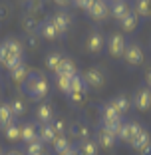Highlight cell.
<instances>
[{"mask_svg": "<svg viewBox=\"0 0 151 155\" xmlns=\"http://www.w3.org/2000/svg\"><path fill=\"white\" fill-rule=\"evenodd\" d=\"M141 127L137 121H121V127H119L117 131V139L119 141H125V143H131L133 137H135V133H137V129Z\"/></svg>", "mask_w": 151, "mask_h": 155, "instance_id": "15", "label": "cell"}, {"mask_svg": "<svg viewBox=\"0 0 151 155\" xmlns=\"http://www.w3.org/2000/svg\"><path fill=\"white\" fill-rule=\"evenodd\" d=\"M145 86H147V87L151 90V68H149V70L145 72Z\"/></svg>", "mask_w": 151, "mask_h": 155, "instance_id": "44", "label": "cell"}, {"mask_svg": "<svg viewBox=\"0 0 151 155\" xmlns=\"http://www.w3.org/2000/svg\"><path fill=\"white\" fill-rule=\"evenodd\" d=\"M125 48H127V38H125L123 32H113L110 38H107V54L113 60L123 58Z\"/></svg>", "mask_w": 151, "mask_h": 155, "instance_id": "3", "label": "cell"}, {"mask_svg": "<svg viewBox=\"0 0 151 155\" xmlns=\"http://www.w3.org/2000/svg\"><path fill=\"white\" fill-rule=\"evenodd\" d=\"M34 121L36 123H52L56 119V111H54V107H52V104H46V101H42V104H38V107H36V114H34Z\"/></svg>", "mask_w": 151, "mask_h": 155, "instance_id": "11", "label": "cell"}, {"mask_svg": "<svg viewBox=\"0 0 151 155\" xmlns=\"http://www.w3.org/2000/svg\"><path fill=\"white\" fill-rule=\"evenodd\" d=\"M0 91H2V80H0Z\"/></svg>", "mask_w": 151, "mask_h": 155, "instance_id": "48", "label": "cell"}, {"mask_svg": "<svg viewBox=\"0 0 151 155\" xmlns=\"http://www.w3.org/2000/svg\"><path fill=\"white\" fill-rule=\"evenodd\" d=\"M68 133L80 143V141H84V139L90 137V125L86 121H82V119H76V121H72L68 125Z\"/></svg>", "mask_w": 151, "mask_h": 155, "instance_id": "13", "label": "cell"}, {"mask_svg": "<svg viewBox=\"0 0 151 155\" xmlns=\"http://www.w3.org/2000/svg\"><path fill=\"white\" fill-rule=\"evenodd\" d=\"M105 2H107V4H113V2H117V0H105Z\"/></svg>", "mask_w": 151, "mask_h": 155, "instance_id": "46", "label": "cell"}, {"mask_svg": "<svg viewBox=\"0 0 151 155\" xmlns=\"http://www.w3.org/2000/svg\"><path fill=\"white\" fill-rule=\"evenodd\" d=\"M133 107L137 111H147L151 107V90L147 86H141L135 90V94H133V100H131Z\"/></svg>", "mask_w": 151, "mask_h": 155, "instance_id": "8", "label": "cell"}, {"mask_svg": "<svg viewBox=\"0 0 151 155\" xmlns=\"http://www.w3.org/2000/svg\"><path fill=\"white\" fill-rule=\"evenodd\" d=\"M44 153H46V145H44L40 139L28 143L26 149H24V155H44Z\"/></svg>", "mask_w": 151, "mask_h": 155, "instance_id": "33", "label": "cell"}, {"mask_svg": "<svg viewBox=\"0 0 151 155\" xmlns=\"http://www.w3.org/2000/svg\"><path fill=\"white\" fill-rule=\"evenodd\" d=\"M139 153H141V155H151V141L147 143L145 147H141V149H139Z\"/></svg>", "mask_w": 151, "mask_h": 155, "instance_id": "43", "label": "cell"}, {"mask_svg": "<svg viewBox=\"0 0 151 155\" xmlns=\"http://www.w3.org/2000/svg\"><path fill=\"white\" fill-rule=\"evenodd\" d=\"M129 12H131V6L127 4V0H117V2L110 4V16H111V18H115L117 22L121 18H125Z\"/></svg>", "mask_w": 151, "mask_h": 155, "instance_id": "19", "label": "cell"}, {"mask_svg": "<svg viewBox=\"0 0 151 155\" xmlns=\"http://www.w3.org/2000/svg\"><path fill=\"white\" fill-rule=\"evenodd\" d=\"M6 155H24V153H22V151H20V149H12V151H8V153H6Z\"/></svg>", "mask_w": 151, "mask_h": 155, "instance_id": "45", "label": "cell"}, {"mask_svg": "<svg viewBox=\"0 0 151 155\" xmlns=\"http://www.w3.org/2000/svg\"><path fill=\"white\" fill-rule=\"evenodd\" d=\"M82 78L87 90H101L105 86V74L100 68H87L82 74Z\"/></svg>", "mask_w": 151, "mask_h": 155, "instance_id": "6", "label": "cell"}, {"mask_svg": "<svg viewBox=\"0 0 151 155\" xmlns=\"http://www.w3.org/2000/svg\"><path fill=\"white\" fill-rule=\"evenodd\" d=\"M68 97L74 105H84V101H86V91H72V94H68Z\"/></svg>", "mask_w": 151, "mask_h": 155, "instance_id": "38", "label": "cell"}, {"mask_svg": "<svg viewBox=\"0 0 151 155\" xmlns=\"http://www.w3.org/2000/svg\"><path fill=\"white\" fill-rule=\"evenodd\" d=\"M44 4H46V0H28L26 4H24V8H26V12L40 14V10L44 8Z\"/></svg>", "mask_w": 151, "mask_h": 155, "instance_id": "35", "label": "cell"}, {"mask_svg": "<svg viewBox=\"0 0 151 155\" xmlns=\"http://www.w3.org/2000/svg\"><path fill=\"white\" fill-rule=\"evenodd\" d=\"M143 60H145V52H143L141 46H139L137 42H127V48H125V54H123L125 64L137 68V66L143 64Z\"/></svg>", "mask_w": 151, "mask_h": 155, "instance_id": "5", "label": "cell"}, {"mask_svg": "<svg viewBox=\"0 0 151 155\" xmlns=\"http://www.w3.org/2000/svg\"><path fill=\"white\" fill-rule=\"evenodd\" d=\"M20 2H22V4H26V2H28V0H20Z\"/></svg>", "mask_w": 151, "mask_h": 155, "instance_id": "47", "label": "cell"}, {"mask_svg": "<svg viewBox=\"0 0 151 155\" xmlns=\"http://www.w3.org/2000/svg\"><path fill=\"white\" fill-rule=\"evenodd\" d=\"M105 48V36L101 30L94 28L90 30V34L86 36V50L90 54H101V50Z\"/></svg>", "mask_w": 151, "mask_h": 155, "instance_id": "7", "label": "cell"}, {"mask_svg": "<svg viewBox=\"0 0 151 155\" xmlns=\"http://www.w3.org/2000/svg\"><path fill=\"white\" fill-rule=\"evenodd\" d=\"M131 10L139 18H151V0H133Z\"/></svg>", "mask_w": 151, "mask_h": 155, "instance_id": "25", "label": "cell"}, {"mask_svg": "<svg viewBox=\"0 0 151 155\" xmlns=\"http://www.w3.org/2000/svg\"><path fill=\"white\" fill-rule=\"evenodd\" d=\"M58 74H66V76H76L78 74V66H76V62H74L72 58H68V56H64V60H62V64H60V72Z\"/></svg>", "mask_w": 151, "mask_h": 155, "instance_id": "31", "label": "cell"}, {"mask_svg": "<svg viewBox=\"0 0 151 155\" xmlns=\"http://www.w3.org/2000/svg\"><path fill=\"white\" fill-rule=\"evenodd\" d=\"M22 91L30 97V100L42 101L48 94H50V82H48V78L44 76V74L30 72L28 80L24 82V86H22Z\"/></svg>", "mask_w": 151, "mask_h": 155, "instance_id": "2", "label": "cell"}, {"mask_svg": "<svg viewBox=\"0 0 151 155\" xmlns=\"http://www.w3.org/2000/svg\"><path fill=\"white\" fill-rule=\"evenodd\" d=\"M110 104L113 105L121 115H125L129 110H131V100H129L127 96H123V94H119V96H115L113 100H110Z\"/></svg>", "mask_w": 151, "mask_h": 155, "instance_id": "26", "label": "cell"}, {"mask_svg": "<svg viewBox=\"0 0 151 155\" xmlns=\"http://www.w3.org/2000/svg\"><path fill=\"white\" fill-rule=\"evenodd\" d=\"M38 36L42 40H48V42H54L60 38V32H58V28L54 26L52 18H44V22L40 24V30H38Z\"/></svg>", "mask_w": 151, "mask_h": 155, "instance_id": "16", "label": "cell"}, {"mask_svg": "<svg viewBox=\"0 0 151 155\" xmlns=\"http://www.w3.org/2000/svg\"><path fill=\"white\" fill-rule=\"evenodd\" d=\"M52 147H54V153L58 155V153H62V151L70 149V147H72V141H70L68 135H58L54 139V143H52Z\"/></svg>", "mask_w": 151, "mask_h": 155, "instance_id": "32", "label": "cell"}, {"mask_svg": "<svg viewBox=\"0 0 151 155\" xmlns=\"http://www.w3.org/2000/svg\"><path fill=\"white\" fill-rule=\"evenodd\" d=\"M86 14L94 22H101V20H105L110 16V4L105 0H92L86 8Z\"/></svg>", "mask_w": 151, "mask_h": 155, "instance_id": "4", "label": "cell"}, {"mask_svg": "<svg viewBox=\"0 0 151 155\" xmlns=\"http://www.w3.org/2000/svg\"><path fill=\"white\" fill-rule=\"evenodd\" d=\"M62 60H64V54H60V52H50V54L46 56V68L50 70L52 74H58Z\"/></svg>", "mask_w": 151, "mask_h": 155, "instance_id": "29", "label": "cell"}, {"mask_svg": "<svg viewBox=\"0 0 151 155\" xmlns=\"http://www.w3.org/2000/svg\"><path fill=\"white\" fill-rule=\"evenodd\" d=\"M90 2H92V0H72V4H76L78 8H84V10L87 8V4H90Z\"/></svg>", "mask_w": 151, "mask_h": 155, "instance_id": "41", "label": "cell"}, {"mask_svg": "<svg viewBox=\"0 0 151 155\" xmlns=\"http://www.w3.org/2000/svg\"><path fill=\"white\" fill-rule=\"evenodd\" d=\"M52 22H54V26L58 28L60 32V38L66 36V34L70 32V28H72V14L68 12V10H58V12H54V16H50Z\"/></svg>", "mask_w": 151, "mask_h": 155, "instance_id": "9", "label": "cell"}, {"mask_svg": "<svg viewBox=\"0 0 151 155\" xmlns=\"http://www.w3.org/2000/svg\"><path fill=\"white\" fill-rule=\"evenodd\" d=\"M24 42L20 38H6L4 42H0V66H4L6 70H12L14 66H18L24 62Z\"/></svg>", "mask_w": 151, "mask_h": 155, "instance_id": "1", "label": "cell"}, {"mask_svg": "<svg viewBox=\"0 0 151 155\" xmlns=\"http://www.w3.org/2000/svg\"><path fill=\"white\" fill-rule=\"evenodd\" d=\"M40 42H42V38L38 36V34H30V36H26L24 50H28V52H38V50H40Z\"/></svg>", "mask_w": 151, "mask_h": 155, "instance_id": "34", "label": "cell"}, {"mask_svg": "<svg viewBox=\"0 0 151 155\" xmlns=\"http://www.w3.org/2000/svg\"><path fill=\"white\" fill-rule=\"evenodd\" d=\"M149 141H151V135H149V131H147V129L141 125V127L137 129V133H135V137H133V141L129 143V145H131L133 149H137V151H139L141 147H145Z\"/></svg>", "mask_w": 151, "mask_h": 155, "instance_id": "24", "label": "cell"}, {"mask_svg": "<svg viewBox=\"0 0 151 155\" xmlns=\"http://www.w3.org/2000/svg\"><path fill=\"white\" fill-rule=\"evenodd\" d=\"M54 82H56V87H58L62 94L68 96L72 91V78L66 76V74H54Z\"/></svg>", "mask_w": 151, "mask_h": 155, "instance_id": "28", "label": "cell"}, {"mask_svg": "<svg viewBox=\"0 0 151 155\" xmlns=\"http://www.w3.org/2000/svg\"><path fill=\"white\" fill-rule=\"evenodd\" d=\"M72 91H87L86 84H84L82 74H76V76H72ZM72 91H70V94H72Z\"/></svg>", "mask_w": 151, "mask_h": 155, "instance_id": "36", "label": "cell"}, {"mask_svg": "<svg viewBox=\"0 0 151 155\" xmlns=\"http://www.w3.org/2000/svg\"><path fill=\"white\" fill-rule=\"evenodd\" d=\"M14 121H16V117H14L12 110H10L8 101H0V129L4 131L10 123H14Z\"/></svg>", "mask_w": 151, "mask_h": 155, "instance_id": "23", "label": "cell"}, {"mask_svg": "<svg viewBox=\"0 0 151 155\" xmlns=\"http://www.w3.org/2000/svg\"><path fill=\"white\" fill-rule=\"evenodd\" d=\"M76 149H78V155H97L100 153V145H97L96 139H92V137L80 141L78 145H76Z\"/></svg>", "mask_w": 151, "mask_h": 155, "instance_id": "22", "label": "cell"}, {"mask_svg": "<svg viewBox=\"0 0 151 155\" xmlns=\"http://www.w3.org/2000/svg\"><path fill=\"white\" fill-rule=\"evenodd\" d=\"M58 155H78V149H76V145H72L70 149L62 151V153H58Z\"/></svg>", "mask_w": 151, "mask_h": 155, "instance_id": "42", "label": "cell"}, {"mask_svg": "<svg viewBox=\"0 0 151 155\" xmlns=\"http://www.w3.org/2000/svg\"><path fill=\"white\" fill-rule=\"evenodd\" d=\"M8 76H10V80H12L16 86L22 87L24 82L28 80V76H30V70H28V66L24 64V62H20L18 66H14L12 70H8Z\"/></svg>", "mask_w": 151, "mask_h": 155, "instance_id": "17", "label": "cell"}, {"mask_svg": "<svg viewBox=\"0 0 151 155\" xmlns=\"http://www.w3.org/2000/svg\"><path fill=\"white\" fill-rule=\"evenodd\" d=\"M38 125L36 121H24L22 123V141H24V145H28V143H32V141H36V139H40V135H38Z\"/></svg>", "mask_w": 151, "mask_h": 155, "instance_id": "18", "label": "cell"}, {"mask_svg": "<svg viewBox=\"0 0 151 155\" xmlns=\"http://www.w3.org/2000/svg\"><path fill=\"white\" fill-rule=\"evenodd\" d=\"M4 137L8 139V141H22V123H18V121H14V123H10L8 127L4 129Z\"/></svg>", "mask_w": 151, "mask_h": 155, "instance_id": "27", "label": "cell"}, {"mask_svg": "<svg viewBox=\"0 0 151 155\" xmlns=\"http://www.w3.org/2000/svg\"><path fill=\"white\" fill-rule=\"evenodd\" d=\"M10 14H12V4H10V2H6V0H2V2H0V22L8 20Z\"/></svg>", "mask_w": 151, "mask_h": 155, "instance_id": "37", "label": "cell"}, {"mask_svg": "<svg viewBox=\"0 0 151 155\" xmlns=\"http://www.w3.org/2000/svg\"><path fill=\"white\" fill-rule=\"evenodd\" d=\"M52 125H54V129H56V133H58V135H66L68 123L64 121V117H56L54 121H52Z\"/></svg>", "mask_w": 151, "mask_h": 155, "instance_id": "39", "label": "cell"}, {"mask_svg": "<svg viewBox=\"0 0 151 155\" xmlns=\"http://www.w3.org/2000/svg\"><path fill=\"white\" fill-rule=\"evenodd\" d=\"M42 22H44V20L40 18V14H36V12H26V10H24L22 18H20V24H22L24 32H26L28 36H30V34H38Z\"/></svg>", "mask_w": 151, "mask_h": 155, "instance_id": "10", "label": "cell"}, {"mask_svg": "<svg viewBox=\"0 0 151 155\" xmlns=\"http://www.w3.org/2000/svg\"><path fill=\"white\" fill-rule=\"evenodd\" d=\"M94 139H96V143H97L100 147H103V149H111V147H115V143L119 141L117 135H113L111 131H107V129L101 127V125L97 127L96 137H94Z\"/></svg>", "mask_w": 151, "mask_h": 155, "instance_id": "14", "label": "cell"}, {"mask_svg": "<svg viewBox=\"0 0 151 155\" xmlns=\"http://www.w3.org/2000/svg\"><path fill=\"white\" fill-rule=\"evenodd\" d=\"M52 2H54L60 10H66L68 6H72V0H52Z\"/></svg>", "mask_w": 151, "mask_h": 155, "instance_id": "40", "label": "cell"}, {"mask_svg": "<svg viewBox=\"0 0 151 155\" xmlns=\"http://www.w3.org/2000/svg\"><path fill=\"white\" fill-rule=\"evenodd\" d=\"M8 105H10V110H12V114H14V117H22V115H26V101L22 100V97H12V100L8 101Z\"/></svg>", "mask_w": 151, "mask_h": 155, "instance_id": "30", "label": "cell"}, {"mask_svg": "<svg viewBox=\"0 0 151 155\" xmlns=\"http://www.w3.org/2000/svg\"><path fill=\"white\" fill-rule=\"evenodd\" d=\"M119 26H121V32H123V34L135 32V30H137V26H139V16L131 10V12H129L125 18L119 20Z\"/></svg>", "mask_w": 151, "mask_h": 155, "instance_id": "21", "label": "cell"}, {"mask_svg": "<svg viewBox=\"0 0 151 155\" xmlns=\"http://www.w3.org/2000/svg\"><path fill=\"white\" fill-rule=\"evenodd\" d=\"M100 114H101V125H110V123H119V121H123V115L119 114V111L115 110L110 101H107V104H103V105L100 107Z\"/></svg>", "mask_w": 151, "mask_h": 155, "instance_id": "12", "label": "cell"}, {"mask_svg": "<svg viewBox=\"0 0 151 155\" xmlns=\"http://www.w3.org/2000/svg\"><path fill=\"white\" fill-rule=\"evenodd\" d=\"M44 155H48V153H44Z\"/></svg>", "mask_w": 151, "mask_h": 155, "instance_id": "49", "label": "cell"}, {"mask_svg": "<svg viewBox=\"0 0 151 155\" xmlns=\"http://www.w3.org/2000/svg\"><path fill=\"white\" fill-rule=\"evenodd\" d=\"M38 125H40V123H38ZM38 135H40V141L44 143V145H52L54 139L58 137V133H56L52 123H42L40 127H38Z\"/></svg>", "mask_w": 151, "mask_h": 155, "instance_id": "20", "label": "cell"}]
</instances>
